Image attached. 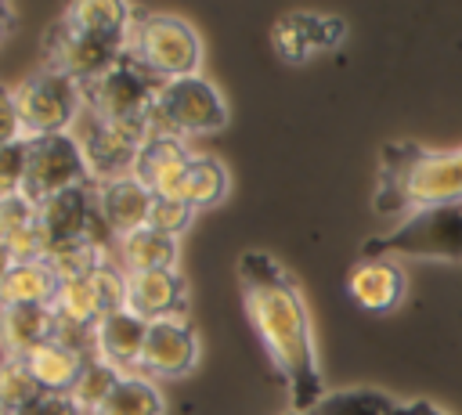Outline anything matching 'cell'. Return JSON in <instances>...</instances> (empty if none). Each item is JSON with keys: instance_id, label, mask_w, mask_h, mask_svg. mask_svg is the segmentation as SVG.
I'll list each match as a JSON object with an SVG mask.
<instances>
[{"instance_id": "cell-1", "label": "cell", "mask_w": 462, "mask_h": 415, "mask_svg": "<svg viewBox=\"0 0 462 415\" xmlns=\"http://www.w3.org/2000/svg\"><path fill=\"white\" fill-rule=\"evenodd\" d=\"M238 285L245 314L289 390V411H314L325 397L307 303L296 278L260 249L238 256Z\"/></svg>"}, {"instance_id": "cell-2", "label": "cell", "mask_w": 462, "mask_h": 415, "mask_svg": "<svg viewBox=\"0 0 462 415\" xmlns=\"http://www.w3.org/2000/svg\"><path fill=\"white\" fill-rule=\"evenodd\" d=\"M372 202L383 217L462 202V148H426L415 141L383 144Z\"/></svg>"}, {"instance_id": "cell-3", "label": "cell", "mask_w": 462, "mask_h": 415, "mask_svg": "<svg viewBox=\"0 0 462 415\" xmlns=\"http://www.w3.org/2000/svg\"><path fill=\"white\" fill-rule=\"evenodd\" d=\"M462 260V202H437L408 213L397 227L368 238L361 260Z\"/></svg>"}, {"instance_id": "cell-4", "label": "cell", "mask_w": 462, "mask_h": 415, "mask_svg": "<svg viewBox=\"0 0 462 415\" xmlns=\"http://www.w3.org/2000/svg\"><path fill=\"white\" fill-rule=\"evenodd\" d=\"M126 54L137 65H144L155 79H180V76H195L202 61V40L195 25L177 14L134 11Z\"/></svg>"}, {"instance_id": "cell-5", "label": "cell", "mask_w": 462, "mask_h": 415, "mask_svg": "<svg viewBox=\"0 0 462 415\" xmlns=\"http://www.w3.org/2000/svg\"><path fill=\"white\" fill-rule=\"evenodd\" d=\"M152 134H170V137H191V134H213L227 123V105L220 97V90L195 76H180V79H166L152 101L148 112Z\"/></svg>"}, {"instance_id": "cell-6", "label": "cell", "mask_w": 462, "mask_h": 415, "mask_svg": "<svg viewBox=\"0 0 462 415\" xmlns=\"http://www.w3.org/2000/svg\"><path fill=\"white\" fill-rule=\"evenodd\" d=\"M14 105H18L25 137L72 134V126L83 115V87L61 72L40 69L14 87Z\"/></svg>"}, {"instance_id": "cell-7", "label": "cell", "mask_w": 462, "mask_h": 415, "mask_svg": "<svg viewBox=\"0 0 462 415\" xmlns=\"http://www.w3.org/2000/svg\"><path fill=\"white\" fill-rule=\"evenodd\" d=\"M162 83L123 51L101 76L83 83V112L97 119H148Z\"/></svg>"}, {"instance_id": "cell-8", "label": "cell", "mask_w": 462, "mask_h": 415, "mask_svg": "<svg viewBox=\"0 0 462 415\" xmlns=\"http://www.w3.org/2000/svg\"><path fill=\"white\" fill-rule=\"evenodd\" d=\"M72 134L87 155L90 180H112V177L134 173V162L144 141L152 137V123L148 119H97L83 112Z\"/></svg>"}, {"instance_id": "cell-9", "label": "cell", "mask_w": 462, "mask_h": 415, "mask_svg": "<svg viewBox=\"0 0 462 415\" xmlns=\"http://www.w3.org/2000/svg\"><path fill=\"white\" fill-rule=\"evenodd\" d=\"M90 184L87 155L76 141V134H47V137H25V180L22 195L40 206L69 188Z\"/></svg>"}, {"instance_id": "cell-10", "label": "cell", "mask_w": 462, "mask_h": 415, "mask_svg": "<svg viewBox=\"0 0 462 415\" xmlns=\"http://www.w3.org/2000/svg\"><path fill=\"white\" fill-rule=\"evenodd\" d=\"M123 51H112L97 40H90L87 32H79L76 25H69L65 18L51 22L43 32V69L61 72L69 79H76L79 87L90 83L94 76H101Z\"/></svg>"}, {"instance_id": "cell-11", "label": "cell", "mask_w": 462, "mask_h": 415, "mask_svg": "<svg viewBox=\"0 0 462 415\" xmlns=\"http://www.w3.org/2000/svg\"><path fill=\"white\" fill-rule=\"evenodd\" d=\"M199 361V336L184 314L148 321L144 350H141V375H188Z\"/></svg>"}, {"instance_id": "cell-12", "label": "cell", "mask_w": 462, "mask_h": 415, "mask_svg": "<svg viewBox=\"0 0 462 415\" xmlns=\"http://www.w3.org/2000/svg\"><path fill=\"white\" fill-rule=\"evenodd\" d=\"M155 195L134 177H112V180H94V206L101 224L108 227V235L119 242L123 235L148 227V213H152Z\"/></svg>"}, {"instance_id": "cell-13", "label": "cell", "mask_w": 462, "mask_h": 415, "mask_svg": "<svg viewBox=\"0 0 462 415\" xmlns=\"http://www.w3.org/2000/svg\"><path fill=\"white\" fill-rule=\"evenodd\" d=\"M191 155H195V152H188V144H184L180 137L152 134V137L144 141L137 162H134V177H137L155 198H177Z\"/></svg>"}, {"instance_id": "cell-14", "label": "cell", "mask_w": 462, "mask_h": 415, "mask_svg": "<svg viewBox=\"0 0 462 415\" xmlns=\"http://www.w3.org/2000/svg\"><path fill=\"white\" fill-rule=\"evenodd\" d=\"M126 310L141 321H159L188 310V285L177 267L126 274Z\"/></svg>"}, {"instance_id": "cell-15", "label": "cell", "mask_w": 462, "mask_h": 415, "mask_svg": "<svg viewBox=\"0 0 462 415\" xmlns=\"http://www.w3.org/2000/svg\"><path fill=\"white\" fill-rule=\"evenodd\" d=\"M148 321H141L130 310L105 314L94 325V357L108 361L123 375H141V350H144Z\"/></svg>"}, {"instance_id": "cell-16", "label": "cell", "mask_w": 462, "mask_h": 415, "mask_svg": "<svg viewBox=\"0 0 462 415\" xmlns=\"http://www.w3.org/2000/svg\"><path fill=\"white\" fill-rule=\"evenodd\" d=\"M58 336L54 307L43 303H14L0 307V350L4 357H25L40 343Z\"/></svg>"}, {"instance_id": "cell-17", "label": "cell", "mask_w": 462, "mask_h": 415, "mask_svg": "<svg viewBox=\"0 0 462 415\" xmlns=\"http://www.w3.org/2000/svg\"><path fill=\"white\" fill-rule=\"evenodd\" d=\"M346 292L361 310H393L404 300V271L393 260H361L346 274Z\"/></svg>"}, {"instance_id": "cell-18", "label": "cell", "mask_w": 462, "mask_h": 415, "mask_svg": "<svg viewBox=\"0 0 462 415\" xmlns=\"http://www.w3.org/2000/svg\"><path fill=\"white\" fill-rule=\"evenodd\" d=\"M69 25H76L79 32H87L90 40L112 47V51H126V36L134 25V7L119 4V0H76L65 7L61 14Z\"/></svg>"}, {"instance_id": "cell-19", "label": "cell", "mask_w": 462, "mask_h": 415, "mask_svg": "<svg viewBox=\"0 0 462 415\" xmlns=\"http://www.w3.org/2000/svg\"><path fill=\"white\" fill-rule=\"evenodd\" d=\"M90 357L94 354H83V350H76V346H69L65 339L54 336V339L40 343L36 350H29L22 361L32 372V379L40 383V390H47V393H72V386L79 383V375H83Z\"/></svg>"}, {"instance_id": "cell-20", "label": "cell", "mask_w": 462, "mask_h": 415, "mask_svg": "<svg viewBox=\"0 0 462 415\" xmlns=\"http://www.w3.org/2000/svg\"><path fill=\"white\" fill-rule=\"evenodd\" d=\"M112 260L126 271V274H141V271H170L177 267V238L162 235L155 227H137L130 235H123L112 249Z\"/></svg>"}, {"instance_id": "cell-21", "label": "cell", "mask_w": 462, "mask_h": 415, "mask_svg": "<svg viewBox=\"0 0 462 415\" xmlns=\"http://www.w3.org/2000/svg\"><path fill=\"white\" fill-rule=\"evenodd\" d=\"M58 274L47 260H25L14 263L0 285V307H14V303H43L51 307L58 296Z\"/></svg>"}, {"instance_id": "cell-22", "label": "cell", "mask_w": 462, "mask_h": 415, "mask_svg": "<svg viewBox=\"0 0 462 415\" xmlns=\"http://www.w3.org/2000/svg\"><path fill=\"white\" fill-rule=\"evenodd\" d=\"M224 195H227V170H224V162L213 159V155H191L177 198L188 202L191 209H202V206L220 202Z\"/></svg>"}, {"instance_id": "cell-23", "label": "cell", "mask_w": 462, "mask_h": 415, "mask_svg": "<svg viewBox=\"0 0 462 415\" xmlns=\"http://www.w3.org/2000/svg\"><path fill=\"white\" fill-rule=\"evenodd\" d=\"M162 393L152 379L144 375H123L119 386L105 397V404L94 415H162Z\"/></svg>"}, {"instance_id": "cell-24", "label": "cell", "mask_w": 462, "mask_h": 415, "mask_svg": "<svg viewBox=\"0 0 462 415\" xmlns=\"http://www.w3.org/2000/svg\"><path fill=\"white\" fill-rule=\"evenodd\" d=\"M401 411V401H393L390 393L383 390H336V393H325L318 401L314 411L307 415H397Z\"/></svg>"}, {"instance_id": "cell-25", "label": "cell", "mask_w": 462, "mask_h": 415, "mask_svg": "<svg viewBox=\"0 0 462 415\" xmlns=\"http://www.w3.org/2000/svg\"><path fill=\"white\" fill-rule=\"evenodd\" d=\"M40 383L32 379V372L25 368L22 357H4L0 361V415H25L36 397H40Z\"/></svg>"}, {"instance_id": "cell-26", "label": "cell", "mask_w": 462, "mask_h": 415, "mask_svg": "<svg viewBox=\"0 0 462 415\" xmlns=\"http://www.w3.org/2000/svg\"><path fill=\"white\" fill-rule=\"evenodd\" d=\"M119 379H123V372H116L101 357H90L87 368H83V375H79V383L72 386V401L83 408V415H94L105 404V397L119 386Z\"/></svg>"}, {"instance_id": "cell-27", "label": "cell", "mask_w": 462, "mask_h": 415, "mask_svg": "<svg viewBox=\"0 0 462 415\" xmlns=\"http://www.w3.org/2000/svg\"><path fill=\"white\" fill-rule=\"evenodd\" d=\"M271 43H274V51H278L285 61H307V58L314 54V51H310V40H307V29H303L300 11L282 14V18L274 22V29H271Z\"/></svg>"}, {"instance_id": "cell-28", "label": "cell", "mask_w": 462, "mask_h": 415, "mask_svg": "<svg viewBox=\"0 0 462 415\" xmlns=\"http://www.w3.org/2000/svg\"><path fill=\"white\" fill-rule=\"evenodd\" d=\"M32 224H36V206L25 195H4L0 198V245L18 238Z\"/></svg>"}, {"instance_id": "cell-29", "label": "cell", "mask_w": 462, "mask_h": 415, "mask_svg": "<svg viewBox=\"0 0 462 415\" xmlns=\"http://www.w3.org/2000/svg\"><path fill=\"white\" fill-rule=\"evenodd\" d=\"M191 217H195V209L188 202H180V198H155L152 202V213H148V227L177 238L191 224Z\"/></svg>"}, {"instance_id": "cell-30", "label": "cell", "mask_w": 462, "mask_h": 415, "mask_svg": "<svg viewBox=\"0 0 462 415\" xmlns=\"http://www.w3.org/2000/svg\"><path fill=\"white\" fill-rule=\"evenodd\" d=\"M300 18H303V29H307L310 51H332L346 36V22L336 18V14H307V11H300Z\"/></svg>"}, {"instance_id": "cell-31", "label": "cell", "mask_w": 462, "mask_h": 415, "mask_svg": "<svg viewBox=\"0 0 462 415\" xmlns=\"http://www.w3.org/2000/svg\"><path fill=\"white\" fill-rule=\"evenodd\" d=\"M22 180H25V137L0 144V198L22 195Z\"/></svg>"}, {"instance_id": "cell-32", "label": "cell", "mask_w": 462, "mask_h": 415, "mask_svg": "<svg viewBox=\"0 0 462 415\" xmlns=\"http://www.w3.org/2000/svg\"><path fill=\"white\" fill-rule=\"evenodd\" d=\"M25 130H22V115H18V105H14V90L0 87V144H11V141H22Z\"/></svg>"}, {"instance_id": "cell-33", "label": "cell", "mask_w": 462, "mask_h": 415, "mask_svg": "<svg viewBox=\"0 0 462 415\" xmlns=\"http://www.w3.org/2000/svg\"><path fill=\"white\" fill-rule=\"evenodd\" d=\"M25 415H83V408L72 401V393H47L43 390Z\"/></svg>"}, {"instance_id": "cell-34", "label": "cell", "mask_w": 462, "mask_h": 415, "mask_svg": "<svg viewBox=\"0 0 462 415\" xmlns=\"http://www.w3.org/2000/svg\"><path fill=\"white\" fill-rule=\"evenodd\" d=\"M397 415H448V411H440V408L430 404V401H408V404H401Z\"/></svg>"}, {"instance_id": "cell-35", "label": "cell", "mask_w": 462, "mask_h": 415, "mask_svg": "<svg viewBox=\"0 0 462 415\" xmlns=\"http://www.w3.org/2000/svg\"><path fill=\"white\" fill-rule=\"evenodd\" d=\"M14 267V260H11V253H7V245H0V285H4V278H7V271Z\"/></svg>"}, {"instance_id": "cell-36", "label": "cell", "mask_w": 462, "mask_h": 415, "mask_svg": "<svg viewBox=\"0 0 462 415\" xmlns=\"http://www.w3.org/2000/svg\"><path fill=\"white\" fill-rule=\"evenodd\" d=\"M14 22V7H7V4H0V36L7 32V25Z\"/></svg>"}, {"instance_id": "cell-37", "label": "cell", "mask_w": 462, "mask_h": 415, "mask_svg": "<svg viewBox=\"0 0 462 415\" xmlns=\"http://www.w3.org/2000/svg\"><path fill=\"white\" fill-rule=\"evenodd\" d=\"M285 415H307V411H285Z\"/></svg>"}]
</instances>
